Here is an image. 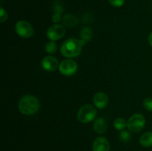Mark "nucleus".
<instances>
[{"label": "nucleus", "mask_w": 152, "mask_h": 151, "mask_svg": "<svg viewBox=\"0 0 152 151\" xmlns=\"http://www.w3.org/2000/svg\"><path fill=\"white\" fill-rule=\"evenodd\" d=\"M86 44V41L81 38H68L62 43L60 52L62 56L66 58L77 57L81 53L82 49Z\"/></svg>", "instance_id": "nucleus-1"}, {"label": "nucleus", "mask_w": 152, "mask_h": 151, "mask_svg": "<svg viewBox=\"0 0 152 151\" xmlns=\"http://www.w3.org/2000/svg\"><path fill=\"white\" fill-rule=\"evenodd\" d=\"M19 110L25 115H34L38 112L40 107L39 101L36 96L26 95L22 97L18 104Z\"/></svg>", "instance_id": "nucleus-2"}, {"label": "nucleus", "mask_w": 152, "mask_h": 151, "mask_svg": "<svg viewBox=\"0 0 152 151\" xmlns=\"http://www.w3.org/2000/svg\"><path fill=\"white\" fill-rule=\"evenodd\" d=\"M96 115V110L91 105H85L80 107L77 113V119L83 124L93 121Z\"/></svg>", "instance_id": "nucleus-3"}, {"label": "nucleus", "mask_w": 152, "mask_h": 151, "mask_svg": "<svg viewBox=\"0 0 152 151\" xmlns=\"http://www.w3.org/2000/svg\"><path fill=\"white\" fill-rule=\"evenodd\" d=\"M145 125V118L140 113L134 114L127 121V127L132 133H138L142 130Z\"/></svg>", "instance_id": "nucleus-4"}, {"label": "nucleus", "mask_w": 152, "mask_h": 151, "mask_svg": "<svg viewBox=\"0 0 152 151\" xmlns=\"http://www.w3.org/2000/svg\"><path fill=\"white\" fill-rule=\"evenodd\" d=\"M16 33L22 38H29L34 35V28L28 22L25 20L18 21L15 25Z\"/></svg>", "instance_id": "nucleus-5"}, {"label": "nucleus", "mask_w": 152, "mask_h": 151, "mask_svg": "<svg viewBox=\"0 0 152 151\" xmlns=\"http://www.w3.org/2000/svg\"><path fill=\"white\" fill-rule=\"evenodd\" d=\"M78 68L77 63L71 59H65L62 61L59 66V70L62 75L65 76H71L76 73Z\"/></svg>", "instance_id": "nucleus-6"}, {"label": "nucleus", "mask_w": 152, "mask_h": 151, "mask_svg": "<svg viewBox=\"0 0 152 151\" xmlns=\"http://www.w3.org/2000/svg\"><path fill=\"white\" fill-rule=\"evenodd\" d=\"M46 34L50 41H55L62 38L65 36V28L63 25L55 24L48 29Z\"/></svg>", "instance_id": "nucleus-7"}, {"label": "nucleus", "mask_w": 152, "mask_h": 151, "mask_svg": "<svg viewBox=\"0 0 152 151\" xmlns=\"http://www.w3.org/2000/svg\"><path fill=\"white\" fill-rule=\"evenodd\" d=\"M41 66L45 70L52 72V71L56 70L59 68V65L56 58L51 56H47L43 58L42 60Z\"/></svg>", "instance_id": "nucleus-8"}, {"label": "nucleus", "mask_w": 152, "mask_h": 151, "mask_svg": "<svg viewBox=\"0 0 152 151\" xmlns=\"http://www.w3.org/2000/svg\"><path fill=\"white\" fill-rule=\"evenodd\" d=\"M110 144L104 137L96 138L93 143V151H109Z\"/></svg>", "instance_id": "nucleus-9"}, {"label": "nucleus", "mask_w": 152, "mask_h": 151, "mask_svg": "<svg viewBox=\"0 0 152 151\" xmlns=\"http://www.w3.org/2000/svg\"><path fill=\"white\" fill-rule=\"evenodd\" d=\"M93 102L96 107L102 109L108 105V97L103 92H98L94 96Z\"/></svg>", "instance_id": "nucleus-10"}, {"label": "nucleus", "mask_w": 152, "mask_h": 151, "mask_svg": "<svg viewBox=\"0 0 152 151\" xmlns=\"http://www.w3.org/2000/svg\"><path fill=\"white\" fill-rule=\"evenodd\" d=\"M93 127L94 131L98 134H103L108 130V124L105 118L102 117H99L95 119L94 122Z\"/></svg>", "instance_id": "nucleus-11"}, {"label": "nucleus", "mask_w": 152, "mask_h": 151, "mask_svg": "<svg viewBox=\"0 0 152 151\" xmlns=\"http://www.w3.org/2000/svg\"><path fill=\"white\" fill-rule=\"evenodd\" d=\"M78 19L76 16L72 14H66L62 17V22L64 26L67 28H73L78 24Z\"/></svg>", "instance_id": "nucleus-12"}, {"label": "nucleus", "mask_w": 152, "mask_h": 151, "mask_svg": "<svg viewBox=\"0 0 152 151\" xmlns=\"http://www.w3.org/2000/svg\"><path fill=\"white\" fill-rule=\"evenodd\" d=\"M140 144L144 147H152V132H146L140 138Z\"/></svg>", "instance_id": "nucleus-13"}, {"label": "nucleus", "mask_w": 152, "mask_h": 151, "mask_svg": "<svg viewBox=\"0 0 152 151\" xmlns=\"http://www.w3.org/2000/svg\"><path fill=\"white\" fill-rule=\"evenodd\" d=\"M92 33H93L92 30L89 27H86V28H83L81 31V33H80L81 39L84 40L86 42L91 41L92 38Z\"/></svg>", "instance_id": "nucleus-14"}, {"label": "nucleus", "mask_w": 152, "mask_h": 151, "mask_svg": "<svg viewBox=\"0 0 152 151\" xmlns=\"http://www.w3.org/2000/svg\"><path fill=\"white\" fill-rule=\"evenodd\" d=\"M114 127L117 130L123 131L127 127V121L123 118H118L114 122Z\"/></svg>", "instance_id": "nucleus-15"}, {"label": "nucleus", "mask_w": 152, "mask_h": 151, "mask_svg": "<svg viewBox=\"0 0 152 151\" xmlns=\"http://www.w3.org/2000/svg\"><path fill=\"white\" fill-rule=\"evenodd\" d=\"M45 51L48 54H53L57 51V44L53 41H49L45 45Z\"/></svg>", "instance_id": "nucleus-16"}, {"label": "nucleus", "mask_w": 152, "mask_h": 151, "mask_svg": "<svg viewBox=\"0 0 152 151\" xmlns=\"http://www.w3.org/2000/svg\"><path fill=\"white\" fill-rule=\"evenodd\" d=\"M132 139V135L127 130H123L120 134V139L121 142L124 143H127Z\"/></svg>", "instance_id": "nucleus-17"}, {"label": "nucleus", "mask_w": 152, "mask_h": 151, "mask_svg": "<svg viewBox=\"0 0 152 151\" xmlns=\"http://www.w3.org/2000/svg\"><path fill=\"white\" fill-rule=\"evenodd\" d=\"M143 107L146 110L152 112V98H146L143 101Z\"/></svg>", "instance_id": "nucleus-18"}, {"label": "nucleus", "mask_w": 152, "mask_h": 151, "mask_svg": "<svg viewBox=\"0 0 152 151\" xmlns=\"http://www.w3.org/2000/svg\"><path fill=\"white\" fill-rule=\"evenodd\" d=\"M110 4L116 7H120L124 4L125 0H108Z\"/></svg>", "instance_id": "nucleus-19"}, {"label": "nucleus", "mask_w": 152, "mask_h": 151, "mask_svg": "<svg viewBox=\"0 0 152 151\" xmlns=\"http://www.w3.org/2000/svg\"><path fill=\"white\" fill-rule=\"evenodd\" d=\"M7 19V13L3 7L0 8V22H4Z\"/></svg>", "instance_id": "nucleus-20"}, {"label": "nucleus", "mask_w": 152, "mask_h": 151, "mask_svg": "<svg viewBox=\"0 0 152 151\" xmlns=\"http://www.w3.org/2000/svg\"><path fill=\"white\" fill-rule=\"evenodd\" d=\"M61 20H62V17H61L60 13L55 12L53 14V16H52V21H53V22H54L55 24H58Z\"/></svg>", "instance_id": "nucleus-21"}, {"label": "nucleus", "mask_w": 152, "mask_h": 151, "mask_svg": "<svg viewBox=\"0 0 152 151\" xmlns=\"http://www.w3.org/2000/svg\"><path fill=\"white\" fill-rule=\"evenodd\" d=\"M148 43H149V44L151 46V47H152V32L149 34V36H148Z\"/></svg>", "instance_id": "nucleus-22"}]
</instances>
